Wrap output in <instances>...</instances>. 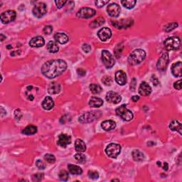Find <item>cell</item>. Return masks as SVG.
Returning a JSON list of instances; mask_svg holds the SVG:
<instances>
[{
  "mask_svg": "<svg viewBox=\"0 0 182 182\" xmlns=\"http://www.w3.org/2000/svg\"><path fill=\"white\" fill-rule=\"evenodd\" d=\"M67 68L66 61L61 59L51 60L46 62L41 68V72L48 78H54L65 72Z\"/></svg>",
  "mask_w": 182,
  "mask_h": 182,
  "instance_id": "cell-1",
  "label": "cell"
},
{
  "mask_svg": "<svg viewBox=\"0 0 182 182\" xmlns=\"http://www.w3.org/2000/svg\"><path fill=\"white\" fill-rule=\"evenodd\" d=\"M146 57L145 51L142 49H137L130 53L128 62L131 65H137L143 61Z\"/></svg>",
  "mask_w": 182,
  "mask_h": 182,
  "instance_id": "cell-2",
  "label": "cell"
},
{
  "mask_svg": "<svg viewBox=\"0 0 182 182\" xmlns=\"http://www.w3.org/2000/svg\"><path fill=\"white\" fill-rule=\"evenodd\" d=\"M101 115L100 111H90L88 113H83L82 115L79 117V122L81 123H89L93 122Z\"/></svg>",
  "mask_w": 182,
  "mask_h": 182,
  "instance_id": "cell-3",
  "label": "cell"
},
{
  "mask_svg": "<svg viewBox=\"0 0 182 182\" xmlns=\"http://www.w3.org/2000/svg\"><path fill=\"white\" fill-rule=\"evenodd\" d=\"M164 46L168 51H176L180 48L181 40L179 37L172 36L167 39L164 41Z\"/></svg>",
  "mask_w": 182,
  "mask_h": 182,
  "instance_id": "cell-4",
  "label": "cell"
},
{
  "mask_svg": "<svg viewBox=\"0 0 182 182\" xmlns=\"http://www.w3.org/2000/svg\"><path fill=\"white\" fill-rule=\"evenodd\" d=\"M116 114L118 116H120L122 120L125 121H130L133 118V113L131 110H128L125 105L118 107L116 109Z\"/></svg>",
  "mask_w": 182,
  "mask_h": 182,
  "instance_id": "cell-5",
  "label": "cell"
},
{
  "mask_svg": "<svg viewBox=\"0 0 182 182\" xmlns=\"http://www.w3.org/2000/svg\"><path fill=\"white\" fill-rule=\"evenodd\" d=\"M121 147L120 144L115 143H111L107 146L105 152L108 157L115 159L120 154Z\"/></svg>",
  "mask_w": 182,
  "mask_h": 182,
  "instance_id": "cell-6",
  "label": "cell"
},
{
  "mask_svg": "<svg viewBox=\"0 0 182 182\" xmlns=\"http://www.w3.org/2000/svg\"><path fill=\"white\" fill-rule=\"evenodd\" d=\"M102 60L107 68H110L115 65V59L113 55L107 50L102 51Z\"/></svg>",
  "mask_w": 182,
  "mask_h": 182,
  "instance_id": "cell-7",
  "label": "cell"
},
{
  "mask_svg": "<svg viewBox=\"0 0 182 182\" xmlns=\"http://www.w3.org/2000/svg\"><path fill=\"white\" fill-rule=\"evenodd\" d=\"M96 14L95 9L89 7H83L79 9L77 12V17L81 19H90L94 17Z\"/></svg>",
  "mask_w": 182,
  "mask_h": 182,
  "instance_id": "cell-8",
  "label": "cell"
},
{
  "mask_svg": "<svg viewBox=\"0 0 182 182\" xmlns=\"http://www.w3.org/2000/svg\"><path fill=\"white\" fill-rule=\"evenodd\" d=\"M17 17V13L14 10H8L4 11L0 16V19L3 24H9L14 20H15Z\"/></svg>",
  "mask_w": 182,
  "mask_h": 182,
  "instance_id": "cell-9",
  "label": "cell"
},
{
  "mask_svg": "<svg viewBox=\"0 0 182 182\" xmlns=\"http://www.w3.org/2000/svg\"><path fill=\"white\" fill-rule=\"evenodd\" d=\"M46 10H47V8H46V4L40 2V3H38L34 6L32 11H33V14L35 17L37 18H41L46 14Z\"/></svg>",
  "mask_w": 182,
  "mask_h": 182,
  "instance_id": "cell-10",
  "label": "cell"
},
{
  "mask_svg": "<svg viewBox=\"0 0 182 182\" xmlns=\"http://www.w3.org/2000/svg\"><path fill=\"white\" fill-rule=\"evenodd\" d=\"M107 11H108V14L112 17H118L120 14V7L118 4L113 3L109 4L107 7Z\"/></svg>",
  "mask_w": 182,
  "mask_h": 182,
  "instance_id": "cell-11",
  "label": "cell"
},
{
  "mask_svg": "<svg viewBox=\"0 0 182 182\" xmlns=\"http://www.w3.org/2000/svg\"><path fill=\"white\" fill-rule=\"evenodd\" d=\"M169 54L168 53H164L161 56L159 59L158 60L157 67L160 71H164L169 63Z\"/></svg>",
  "mask_w": 182,
  "mask_h": 182,
  "instance_id": "cell-12",
  "label": "cell"
},
{
  "mask_svg": "<svg viewBox=\"0 0 182 182\" xmlns=\"http://www.w3.org/2000/svg\"><path fill=\"white\" fill-rule=\"evenodd\" d=\"M105 98L108 102L114 104L119 103L122 100V97H121L120 95L118 93L113 92V91H110V92L107 93Z\"/></svg>",
  "mask_w": 182,
  "mask_h": 182,
  "instance_id": "cell-13",
  "label": "cell"
},
{
  "mask_svg": "<svg viewBox=\"0 0 182 182\" xmlns=\"http://www.w3.org/2000/svg\"><path fill=\"white\" fill-rule=\"evenodd\" d=\"M71 143V138L69 135L66 134H60L58 136L57 144L63 148H66V147Z\"/></svg>",
  "mask_w": 182,
  "mask_h": 182,
  "instance_id": "cell-14",
  "label": "cell"
},
{
  "mask_svg": "<svg viewBox=\"0 0 182 182\" xmlns=\"http://www.w3.org/2000/svg\"><path fill=\"white\" fill-rule=\"evenodd\" d=\"M97 36L102 41H105L110 38L112 36V31L109 28L104 27L100 30L97 33Z\"/></svg>",
  "mask_w": 182,
  "mask_h": 182,
  "instance_id": "cell-15",
  "label": "cell"
},
{
  "mask_svg": "<svg viewBox=\"0 0 182 182\" xmlns=\"http://www.w3.org/2000/svg\"><path fill=\"white\" fill-rule=\"evenodd\" d=\"M127 75L123 71H118L115 73V81L120 85H124L127 83Z\"/></svg>",
  "mask_w": 182,
  "mask_h": 182,
  "instance_id": "cell-16",
  "label": "cell"
},
{
  "mask_svg": "<svg viewBox=\"0 0 182 182\" xmlns=\"http://www.w3.org/2000/svg\"><path fill=\"white\" fill-rule=\"evenodd\" d=\"M151 93V88L146 82H142L139 88V93L142 96H147Z\"/></svg>",
  "mask_w": 182,
  "mask_h": 182,
  "instance_id": "cell-17",
  "label": "cell"
},
{
  "mask_svg": "<svg viewBox=\"0 0 182 182\" xmlns=\"http://www.w3.org/2000/svg\"><path fill=\"white\" fill-rule=\"evenodd\" d=\"M45 43L44 39L42 36H36L31 39L29 42V45L34 48H39L43 46Z\"/></svg>",
  "mask_w": 182,
  "mask_h": 182,
  "instance_id": "cell-18",
  "label": "cell"
},
{
  "mask_svg": "<svg viewBox=\"0 0 182 182\" xmlns=\"http://www.w3.org/2000/svg\"><path fill=\"white\" fill-rule=\"evenodd\" d=\"M181 68H182V64L181 61L174 63L172 64L171 70L173 76L175 77H181Z\"/></svg>",
  "mask_w": 182,
  "mask_h": 182,
  "instance_id": "cell-19",
  "label": "cell"
},
{
  "mask_svg": "<svg viewBox=\"0 0 182 182\" xmlns=\"http://www.w3.org/2000/svg\"><path fill=\"white\" fill-rule=\"evenodd\" d=\"M101 127L105 131H111L116 127V122L113 120H105L101 123Z\"/></svg>",
  "mask_w": 182,
  "mask_h": 182,
  "instance_id": "cell-20",
  "label": "cell"
},
{
  "mask_svg": "<svg viewBox=\"0 0 182 182\" xmlns=\"http://www.w3.org/2000/svg\"><path fill=\"white\" fill-rule=\"evenodd\" d=\"M53 106H54V102L51 97H46V98L42 102V107L46 110H50L53 108Z\"/></svg>",
  "mask_w": 182,
  "mask_h": 182,
  "instance_id": "cell-21",
  "label": "cell"
},
{
  "mask_svg": "<svg viewBox=\"0 0 182 182\" xmlns=\"http://www.w3.org/2000/svg\"><path fill=\"white\" fill-rule=\"evenodd\" d=\"M60 91V85L57 82L51 83L48 88V92L51 95L57 94Z\"/></svg>",
  "mask_w": 182,
  "mask_h": 182,
  "instance_id": "cell-22",
  "label": "cell"
},
{
  "mask_svg": "<svg viewBox=\"0 0 182 182\" xmlns=\"http://www.w3.org/2000/svg\"><path fill=\"white\" fill-rule=\"evenodd\" d=\"M54 39L56 41L58 42L60 44L66 43L69 40L68 36L64 33H56L54 36Z\"/></svg>",
  "mask_w": 182,
  "mask_h": 182,
  "instance_id": "cell-23",
  "label": "cell"
},
{
  "mask_svg": "<svg viewBox=\"0 0 182 182\" xmlns=\"http://www.w3.org/2000/svg\"><path fill=\"white\" fill-rule=\"evenodd\" d=\"M75 148L78 152L82 153L86 150V145L82 139H78L75 142Z\"/></svg>",
  "mask_w": 182,
  "mask_h": 182,
  "instance_id": "cell-24",
  "label": "cell"
},
{
  "mask_svg": "<svg viewBox=\"0 0 182 182\" xmlns=\"http://www.w3.org/2000/svg\"><path fill=\"white\" fill-rule=\"evenodd\" d=\"M103 105V101L97 97H92L89 100V105L92 108H99Z\"/></svg>",
  "mask_w": 182,
  "mask_h": 182,
  "instance_id": "cell-25",
  "label": "cell"
},
{
  "mask_svg": "<svg viewBox=\"0 0 182 182\" xmlns=\"http://www.w3.org/2000/svg\"><path fill=\"white\" fill-rule=\"evenodd\" d=\"M68 169L71 174L75 175H80L83 173V169L80 167L73 164L68 165Z\"/></svg>",
  "mask_w": 182,
  "mask_h": 182,
  "instance_id": "cell-26",
  "label": "cell"
},
{
  "mask_svg": "<svg viewBox=\"0 0 182 182\" xmlns=\"http://www.w3.org/2000/svg\"><path fill=\"white\" fill-rule=\"evenodd\" d=\"M46 48H47V50L49 51L50 53H56L59 50V47H58V44L56 42L51 41L47 43V46H46Z\"/></svg>",
  "mask_w": 182,
  "mask_h": 182,
  "instance_id": "cell-27",
  "label": "cell"
},
{
  "mask_svg": "<svg viewBox=\"0 0 182 182\" xmlns=\"http://www.w3.org/2000/svg\"><path fill=\"white\" fill-rule=\"evenodd\" d=\"M169 128L172 130H173V131L178 132L180 134H182V132H181V130H182V129H181V123H179L178 121H176V120L172 121L171 123L169 124Z\"/></svg>",
  "mask_w": 182,
  "mask_h": 182,
  "instance_id": "cell-28",
  "label": "cell"
},
{
  "mask_svg": "<svg viewBox=\"0 0 182 182\" xmlns=\"http://www.w3.org/2000/svg\"><path fill=\"white\" fill-rule=\"evenodd\" d=\"M36 132H37V127H36V126L30 125L29 126H27V127L23 130L22 133L27 135H31V134H34L35 133H36Z\"/></svg>",
  "mask_w": 182,
  "mask_h": 182,
  "instance_id": "cell-29",
  "label": "cell"
},
{
  "mask_svg": "<svg viewBox=\"0 0 182 182\" xmlns=\"http://www.w3.org/2000/svg\"><path fill=\"white\" fill-rule=\"evenodd\" d=\"M132 155L134 160L137 161V162H141L144 158V154L139 150H137V149H135V150L132 151Z\"/></svg>",
  "mask_w": 182,
  "mask_h": 182,
  "instance_id": "cell-30",
  "label": "cell"
},
{
  "mask_svg": "<svg viewBox=\"0 0 182 182\" xmlns=\"http://www.w3.org/2000/svg\"><path fill=\"white\" fill-rule=\"evenodd\" d=\"M105 23V19L103 17H99L98 18H97L96 19H95L93 22H91L90 24V27L93 28V29H95V28L99 27L100 26H102Z\"/></svg>",
  "mask_w": 182,
  "mask_h": 182,
  "instance_id": "cell-31",
  "label": "cell"
},
{
  "mask_svg": "<svg viewBox=\"0 0 182 182\" xmlns=\"http://www.w3.org/2000/svg\"><path fill=\"white\" fill-rule=\"evenodd\" d=\"M121 3L125 8L132 9L136 4V1L134 0H124V1L121 2Z\"/></svg>",
  "mask_w": 182,
  "mask_h": 182,
  "instance_id": "cell-32",
  "label": "cell"
},
{
  "mask_svg": "<svg viewBox=\"0 0 182 182\" xmlns=\"http://www.w3.org/2000/svg\"><path fill=\"white\" fill-rule=\"evenodd\" d=\"M90 90L91 93H93V94H99V93H101L102 89L99 85H97V84H91L90 85Z\"/></svg>",
  "mask_w": 182,
  "mask_h": 182,
  "instance_id": "cell-33",
  "label": "cell"
},
{
  "mask_svg": "<svg viewBox=\"0 0 182 182\" xmlns=\"http://www.w3.org/2000/svg\"><path fill=\"white\" fill-rule=\"evenodd\" d=\"M58 177L61 181H66L68 180L69 176H68V173L67 171H65V170H62V171L60 172L59 174H58Z\"/></svg>",
  "mask_w": 182,
  "mask_h": 182,
  "instance_id": "cell-34",
  "label": "cell"
},
{
  "mask_svg": "<svg viewBox=\"0 0 182 182\" xmlns=\"http://www.w3.org/2000/svg\"><path fill=\"white\" fill-rule=\"evenodd\" d=\"M177 27H178V24L176 22L169 23V24H168L164 27V31L167 32H169L172 31V30H174Z\"/></svg>",
  "mask_w": 182,
  "mask_h": 182,
  "instance_id": "cell-35",
  "label": "cell"
},
{
  "mask_svg": "<svg viewBox=\"0 0 182 182\" xmlns=\"http://www.w3.org/2000/svg\"><path fill=\"white\" fill-rule=\"evenodd\" d=\"M74 157L76 159L77 162L78 163H81V164L85 163L86 161L85 156L83 155V154H80V152H79V154H76V155L74 156Z\"/></svg>",
  "mask_w": 182,
  "mask_h": 182,
  "instance_id": "cell-36",
  "label": "cell"
},
{
  "mask_svg": "<svg viewBox=\"0 0 182 182\" xmlns=\"http://www.w3.org/2000/svg\"><path fill=\"white\" fill-rule=\"evenodd\" d=\"M44 159L49 163V164H53V163L56 162V157L53 155H51V154H46L44 156Z\"/></svg>",
  "mask_w": 182,
  "mask_h": 182,
  "instance_id": "cell-37",
  "label": "cell"
},
{
  "mask_svg": "<svg viewBox=\"0 0 182 182\" xmlns=\"http://www.w3.org/2000/svg\"><path fill=\"white\" fill-rule=\"evenodd\" d=\"M102 81L105 85L110 86L112 83H113V78H112L110 76H105L102 78Z\"/></svg>",
  "mask_w": 182,
  "mask_h": 182,
  "instance_id": "cell-38",
  "label": "cell"
},
{
  "mask_svg": "<svg viewBox=\"0 0 182 182\" xmlns=\"http://www.w3.org/2000/svg\"><path fill=\"white\" fill-rule=\"evenodd\" d=\"M43 177V174L41 173L36 174H34L33 176H32V181H40L42 180Z\"/></svg>",
  "mask_w": 182,
  "mask_h": 182,
  "instance_id": "cell-39",
  "label": "cell"
},
{
  "mask_svg": "<svg viewBox=\"0 0 182 182\" xmlns=\"http://www.w3.org/2000/svg\"><path fill=\"white\" fill-rule=\"evenodd\" d=\"M88 176L92 179H98L99 174L95 171H89L88 172Z\"/></svg>",
  "mask_w": 182,
  "mask_h": 182,
  "instance_id": "cell-40",
  "label": "cell"
},
{
  "mask_svg": "<svg viewBox=\"0 0 182 182\" xmlns=\"http://www.w3.org/2000/svg\"><path fill=\"white\" fill-rule=\"evenodd\" d=\"M36 165L37 168L41 170L46 169V164H44V163L42 162L41 160H37L36 162Z\"/></svg>",
  "mask_w": 182,
  "mask_h": 182,
  "instance_id": "cell-41",
  "label": "cell"
},
{
  "mask_svg": "<svg viewBox=\"0 0 182 182\" xmlns=\"http://www.w3.org/2000/svg\"><path fill=\"white\" fill-rule=\"evenodd\" d=\"M43 33L46 35H49L53 31V27L51 26H46L43 29Z\"/></svg>",
  "mask_w": 182,
  "mask_h": 182,
  "instance_id": "cell-42",
  "label": "cell"
},
{
  "mask_svg": "<svg viewBox=\"0 0 182 182\" xmlns=\"http://www.w3.org/2000/svg\"><path fill=\"white\" fill-rule=\"evenodd\" d=\"M109 1H102V0H98V1H96L95 2V5H96L98 8H101L104 5H105L107 3H108Z\"/></svg>",
  "mask_w": 182,
  "mask_h": 182,
  "instance_id": "cell-43",
  "label": "cell"
},
{
  "mask_svg": "<svg viewBox=\"0 0 182 182\" xmlns=\"http://www.w3.org/2000/svg\"><path fill=\"white\" fill-rule=\"evenodd\" d=\"M67 2V1H62V0H57V1H55V3L56 4V6L58 9L62 8Z\"/></svg>",
  "mask_w": 182,
  "mask_h": 182,
  "instance_id": "cell-44",
  "label": "cell"
},
{
  "mask_svg": "<svg viewBox=\"0 0 182 182\" xmlns=\"http://www.w3.org/2000/svg\"><path fill=\"white\" fill-rule=\"evenodd\" d=\"M82 49L85 53H89L91 51V46L89 45V44L85 43L83 44L82 46Z\"/></svg>",
  "mask_w": 182,
  "mask_h": 182,
  "instance_id": "cell-45",
  "label": "cell"
},
{
  "mask_svg": "<svg viewBox=\"0 0 182 182\" xmlns=\"http://www.w3.org/2000/svg\"><path fill=\"white\" fill-rule=\"evenodd\" d=\"M174 87L175 89L180 90L182 88V84H181V80H179L176 82H175L174 84Z\"/></svg>",
  "mask_w": 182,
  "mask_h": 182,
  "instance_id": "cell-46",
  "label": "cell"
},
{
  "mask_svg": "<svg viewBox=\"0 0 182 182\" xmlns=\"http://www.w3.org/2000/svg\"><path fill=\"white\" fill-rule=\"evenodd\" d=\"M14 116H15V118L17 119V120H19L20 119L22 118V113H21L20 110H16L15 113H14Z\"/></svg>",
  "mask_w": 182,
  "mask_h": 182,
  "instance_id": "cell-47",
  "label": "cell"
},
{
  "mask_svg": "<svg viewBox=\"0 0 182 182\" xmlns=\"http://www.w3.org/2000/svg\"><path fill=\"white\" fill-rule=\"evenodd\" d=\"M153 77H154V78H155V79H153L152 78H151V82H152V83L154 84V85H155V86H157V85H158V84L159 83V82L158 79L156 78L155 76H153Z\"/></svg>",
  "mask_w": 182,
  "mask_h": 182,
  "instance_id": "cell-48",
  "label": "cell"
},
{
  "mask_svg": "<svg viewBox=\"0 0 182 182\" xmlns=\"http://www.w3.org/2000/svg\"><path fill=\"white\" fill-rule=\"evenodd\" d=\"M77 72H78V75H80V76H85V74L86 73V71H85V70H83V68L78 69Z\"/></svg>",
  "mask_w": 182,
  "mask_h": 182,
  "instance_id": "cell-49",
  "label": "cell"
},
{
  "mask_svg": "<svg viewBox=\"0 0 182 182\" xmlns=\"http://www.w3.org/2000/svg\"><path fill=\"white\" fill-rule=\"evenodd\" d=\"M139 96H137V95H134V96H133V97H132V100L134 102H137V100H139Z\"/></svg>",
  "mask_w": 182,
  "mask_h": 182,
  "instance_id": "cell-50",
  "label": "cell"
},
{
  "mask_svg": "<svg viewBox=\"0 0 182 182\" xmlns=\"http://www.w3.org/2000/svg\"><path fill=\"white\" fill-rule=\"evenodd\" d=\"M168 168H169V165H168L167 163H164V167H163V169H164L165 171H167Z\"/></svg>",
  "mask_w": 182,
  "mask_h": 182,
  "instance_id": "cell-51",
  "label": "cell"
},
{
  "mask_svg": "<svg viewBox=\"0 0 182 182\" xmlns=\"http://www.w3.org/2000/svg\"><path fill=\"white\" fill-rule=\"evenodd\" d=\"M0 36H1V41H3L4 39H6V36H4V34H1L0 35Z\"/></svg>",
  "mask_w": 182,
  "mask_h": 182,
  "instance_id": "cell-52",
  "label": "cell"
},
{
  "mask_svg": "<svg viewBox=\"0 0 182 182\" xmlns=\"http://www.w3.org/2000/svg\"><path fill=\"white\" fill-rule=\"evenodd\" d=\"M34 98V97H33V95H30V96L29 97V100H32Z\"/></svg>",
  "mask_w": 182,
  "mask_h": 182,
  "instance_id": "cell-53",
  "label": "cell"
},
{
  "mask_svg": "<svg viewBox=\"0 0 182 182\" xmlns=\"http://www.w3.org/2000/svg\"><path fill=\"white\" fill-rule=\"evenodd\" d=\"M119 181L120 180H118V179H113V180H112V181Z\"/></svg>",
  "mask_w": 182,
  "mask_h": 182,
  "instance_id": "cell-54",
  "label": "cell"
}]
</instances>
